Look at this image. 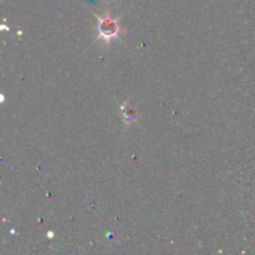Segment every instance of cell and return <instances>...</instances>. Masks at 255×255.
<instances>
[{"label":"cell","mask_w":255,"mask_h":255,"mask_svg":"<svg viewBox=\"0 0 255 255\" xmlns=\"http://www.w3.org/2000/svg\"><path fill=\"white\" fill-rule=\"evenodd\" d=\"M97 31H99V36L105 40H110L112 37H116L120 31L119 22L111 16H104L99 19V25H97Z\"/></svg>","instance_id":"1"}]
</instances>
